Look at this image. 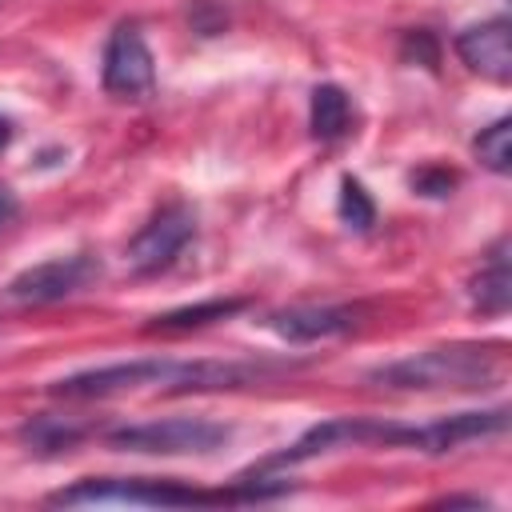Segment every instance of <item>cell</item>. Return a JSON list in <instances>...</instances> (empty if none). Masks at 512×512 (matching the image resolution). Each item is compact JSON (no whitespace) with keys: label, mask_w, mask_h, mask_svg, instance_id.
I'll return each mask as SVG.
<instances>
[{"label":"cell","mask_w":512,"mask_h":512,"mask_svg":"<svg viewBox=\"0 0 512 512\" xmlns=\"http://www.w3.org/2000/svg\"><path fill=\"white\" fill-rule=\"evenodd\" d=\"M284 372V364L268 360H160V356H140V360H116L100 368H84L72 376H60L48 384L52 396L60 400H96V396H116V392H136V388H160V392H228L256 384L264 376Z\"/></svg>","instance_id":"1"},{"label":"cell","mask_w":512,"mask_h":512,"mask_svg":"<svg viewBox=\"0 0 512 512\" xmlns=\"http://www.w3.org/2000/svg\"><path fill=\"white\" fill-rule=\"evenodd\" d=\"M288 492V480H272L264 472H244L232 488L204 492L180 480H156V476H84L60 492L48 496L56 508H80V504H132V508H212V504H260Z\"/></svg>","instance_id":"2"},{"label":"cell","mask_w":512,"mask_h":512,"mask_svg":"<svg viewBox=\"0 0 512 512\" xmlns=\"http://www.w3.org/2000/svg\"><path fill=\"white\" fill-rule=\"evenodd\" d=\"M500 376H504V356L480 344L424 348L368 372V380L388 392H476L496 384Z\"/></svg>","instance_id":"3"},{"label":"cell","mask_w":512,"mask_h":512,"mask_svg":"<svg viewBox=\"0 0 512 512\" xmlns=\"http://www.w3.org/2000/svg\"><path fill=\"white\" fill-rule=\"evenodd\" d=\"M416 440V424H400V420H372V416H332L312 424L296 444H288L284 452L268 456L264 464H256V472L264 468H288V464H304L316 456H328L336 448H412Z\"/></svg>","instance_id":"4"},{"label":"cell","mask_w":512,"mask_h":512,"mask_svg":"<svg viewBox=\"0 0 512 512\" xmlns=\"http://www.w3.org/2000/svg\"><path fill=\"white\" fill-rule=\"evenodd\" d=\"M104 440L116 452H140V456H212L232 440V428L204 416H172V420L112 428Z\"/></svg>","instance_id":"5"},{"label":"cell","mask_w":512,"mask_h":512,"mask_svg":"<svg viewBox=\"0 0 512 512\" xmlns=\"http://www.w3.org/2000/svg\"><path fill=\"white\" fill-rule=\"evenodd\" d=\"M100 84L108 96L116 100H144L156 88V60L140 36L136 24H116L108 44H104V60H100Z\"/></svg>","instance_id":"6"},{"label":"cell","mask_w":512,"mask_h":512,"mask_svg":"<svg viewBox=\"0 0 512 512\" xmlns=\"http://www.w3.org/2000/svg\"><path fill=\"white\" fill-rule=\"evenodd\" d=\"M92 280H100V260L88 252H72V256H52L44 264L16 272L8 280V296L16 304H56L64 296H76Z\"/></svg>","instance_id":"7"},{"label":"cell","mask_w":512,"mask_h":512,"mask_svg":"<svg viewBox=\"0 0 512 512\" xmlns=\"http://www.w3.org/2000/svg\"><path fill=\"white\" fill-rule=\"evenodd\" d=\"M192 232H196V216H192V208L188 204H180V200H172V204H164L132 240H128V264L136 268V272H160V268H168L180 252H184V244L192 240Z\"/></svg>","instance_id":"8"},{"label":"cell","mask_w":512,"mask_h":512,"mask_svg":"<svg viewBox=\"0 0 512 512\" xmlns=\"http://www.w3.org/2000/svg\"><path fill=\"white\" fill-rule=\"evenodd\" d=\"M272 336H280L284 344H316V340H332L356 328V308L348 304H288L276 308L260 320Z\"/></svg>","instance_id":"9"},{"label":"cell","mask_w":512,"mask_h":512,"mask_svg":"<svg viewBox=\"0 0 512 512\" xmlns=\"http://www.w3.org/2000/svg\"><path fill=\"white\" fill-rule=\"evenodd\" d=\"M504 432H508V404H496V408L456 412V416H440V420L416 424L412 448H416V452H428V456H444V452H452V448H460V444L488 440V436H504Z\"/></svg>","instance_id":"10"},{"label":"cell","mask_w":512,"mask_h":512,"mask_svg":"<svg viewBox=\"0 0 512 512\" xmlns=\"http://www.w3.org/2000/svg\"><path fill=\"white\" fill-rule=\"evenodd\" d=\"M456 52L472 72H480L496 84H508L512 80V24H508V16H492V20L464 28L456 36Z\"/></svg>","instance_id":"11"},{"label":"cell","mask_w":512,"mask_h":512,"mask_svg":"<svg viewBox=\"0 0 512 512\" xmlns=\"http://www.w3.org/2000/svg\"><path fill=\"white\" fill-rule=\"evenodd\" d=\"M472 304L484 312V316H504L508 312V304H512V268H508V236H500L492 248H488V256H484V264H480V272L472 276Z\"/></svg>","instance_id":"12"},{"label":"cell","mask_w":512,"mask_h":512,"mask_svg":"<svg viewBox=\"0 0 512 512\" xmlns=\"http://www.w3.org/2000/svg\"><path fill=\"white\" fill-rule=\"evenodd\" d=\"M352 120H356V108H352V96L340 88V84H316L312 88V100H308V124H312V136L320 144H336L352 132Z\"/></svg>","instance_id":"13"},{"label":"cell","mask_w":512,"mask_h":512,"mask_svg":"<svg viewBox=\"0 0 512 512\" xmlns=\"http://www.w3.org/2000/svg\"><path fill=\"white\" fill-rule=\"evenodd\" d=\"M248 300L232 296V300H200V304H184V308H172L164 316H156L148 328L152 332H188V328H204V324H216V320H228L244 308Z\"/></svg>","instance_id":"14"},{"label":"cell","mask_w":512,"mask_h":512,"mask_svg":"<svg viewBox=\"0 0 512 512\" xmlns=\"http://www.w3.org/2000/svg\"><path fill=\"white\" fill-rule=\"evenodd\" d=\"M472 152L480 156V164L496 176H508L512 172V120L508 116H496L488 128L476 132L472 140Z\"/></svg>","instance_id":"15"},{"label":"cell","mask_w":512,"mask_h":512,"mask_svg":"<svg viewBox=\"0 0 512 512\" xmlns=\"http://www.w3.org/2000/svg\"><path fill=\"white\" fill-rule=\"evenodd\" d=\"M336 212H340V220H344L348 228H356V232H368V228L376 224V204H372L368 188H364L356 176H344V180H340Z\"/></svg>","instance_id":"16"},{"label":"cell","mask_w":512,"mask_h":512,"mask_svg":"<svg viewBox=\"0 0 512 512\" xmlns=\"http://www.w3.org/2000/svg\"><path fill=\"white\" fill-rule=\"evenodd\" d=\"M32 448H40V452H56V448H68V444H76L80 440V428H72V424H64V420H56V416H36L32 424H24V432H20Z\"/></svg>","instance_id":"17"},{"label":"cell","mask_w":512,"mask_h":512,"mask_svg":"<svg viewBox=\"0 0 512 512\" xmlns=\"http://www.w3.org/2000/svg\"><path fill=\"white\" fill-rule=\"evenodd\" d=\"M452 184H456V176H452L448 168H420V172L412 176V188H416L420 196H448Z\"/></svg>","instance_id":"18"},{"label":"cell","mask_w":512,"mask_h":512,"mask_svg":"<svg viewBox=\"0 0 512 512\" xmlns=\"http://www.w3.org/2000/svg\"><path fill=\"white\" fill-rule=\"evenodd\" d=\"M12 216H16V196L8 184H0V232L12 224Z\"/></svg>","instance_id":"19"},{"label":"cell","mask_w":512,"mask_h":512,"mask_svg":"<svg viewBox=\"0 0 512 512\" xmlns=\"http://www.w3.org/2000/svg\"><path fill=\"white\" fill-rule=\"evenodd\" d=\"M440 508H460V504H472V508H492V500H484V496H444V500H436Z\"/></svg>","instance_id":"20"},{"label":"cell","mask_w":512,"mask_h":512,"mask_svg":"<svg viewBox=\"0 0 512 512\" xmlns=\"http://www.w3.org/2000/svg\"><path fill=\"white\" fill-rule=\"evenodd\" d=\"M12 132H16V128H12V120H8V116H0V152L12 144Z\"/></svg>","instance_id":"21"}]
</instances>
